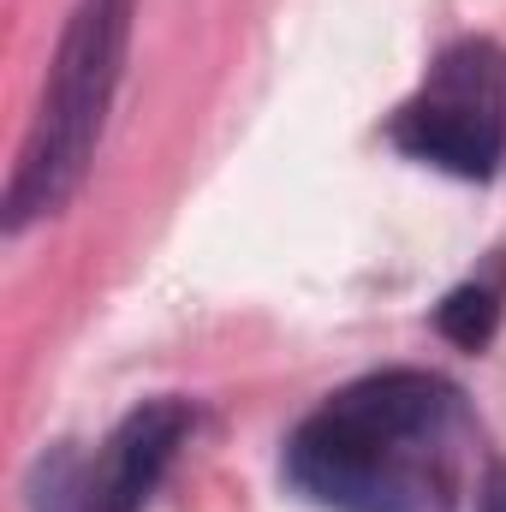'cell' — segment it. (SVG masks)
Here are the masks:
<instances>
[{
	"instance_id": "1",
	"label": "cell",
	"mask_w": 506,
	"mask_h": 512,
	"mask_svg": "<svg viewBox=\"0 0 506 512\" xmlns=\"http://www.w3.org/2000/svg\"><path fill=\"white\" fill-rule=\"evenodd\" d=\"M477 465V417L435 370H376L286 435V483L328 512H453Z\"/></svg>"
},
{
	"instance_id": "2",
	"label": "cell",
	"mask_w": 506,
	"mask_h": 512,
	"mask_svg": "<svg viewBox=\"0 0 506 512\" xmlns=\"http://www.w3.org/2000/svg\"><path fill=\"white\" fill-rule=\"evenodd\" d=\"M131 18H137V0H78L72 6L54 66H48V84H42V102L30 114L24 149L6 179V203H0L6 233H24L30 221L60 215L84 191L102 131H108V108L126 78Z\"/></svg>"
},
{
	"instance_id": "3",
	"label": "cell",
	"mask_w": 506,
	"mask_h": 512,
	"mask_svg": "<svg viewBox=\"0 0 506 512\" xmlns=\"http://www.w3.org/2000/svg\"><path fill=\"white\" fill-rule=\"evenodd\" d=\"M387 143L453 179H495L506 155V60L495 42H453L423 90L387 120Z\"/></svg>"
},
{
	"instance_id": "4",
	"label": "cell",
	"mask_w": 506,
	"mask_h": 512,
	"mask_svg": "<svg viewBox=\"0 0 506 512\" xmlns=\"http://www.w3.org/2000/svg\"><path fill=\"white\" fill-rule=\"evenodd\" d=\"M197 429V411L185 399H143L114 423V435L96 447V459L72 453V495L78 512H143L161 489L167 465L179 459L185 435Z\"/></svg>"
},
{
	"instance_id": "5",
	"label": "cell",
	"mask_w": 506,
	"mask_h": 512,
	"mask_svg": "<svg viewBox=\"0 0 506 512\" xmlns=\"http://www.w3.org/2000/svg\"><path fill=\"white\" fill-rule=\"evenodd\" d=\"M435 328H441V340H453L459 352H483V346L495 340V328H501V298H495V286H483V280L453 286V292L435 304Z\"/></svg>"
},
{
	"instance_id": "6",
	"label": "cell",
	"mask_w": 506,
	"mask_h": 512,
	"mask_svg": "<svg viewBox=\"0 0 506 512\" xmlns=\"http://www.w3.org/2000/svg\"><path fill=\"white\" fill-rule=\"evenodd\" d=\"M72 453H78V447H54V453L30 471V512H78V495H72Z\"/></svg>"
},
{
	"instance_id": "7",
	"label": "cell",
	"mask_w": 506,
	"mask_h": 512,
	"mask_svg": "<svg viewBox=\"0 0 506 512\" xmlns=\"http://www.w3.org/2000/svg\"><path fill=\"white\" fill-rule=\"evenodd\" d=\"M477 512H506V459H489V471L477 483Z\"/></svg>"
}]
</instances>
